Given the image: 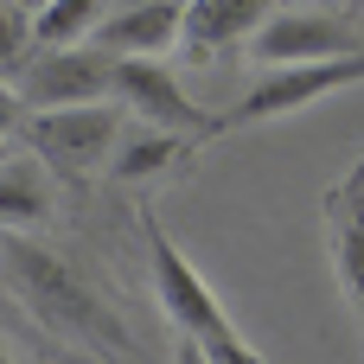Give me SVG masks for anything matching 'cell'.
I'll return each instance as SVG.
<instances>
[{"mask_svg": "<svg viewBox=\"0 0 364 364\" xmlns=\"http://www.w3.org/2000/svg\"><path fill=\"white\" fill-rule=\"evenodd\" d=\"M0 275L13 288V301L64 346H83V352H122L134 358V333L96 301V288L45 243H32L26 230H0Z\"/></svg>", "mask_w": 364, "mask_h": 364, "instance_id": "1", "label": "cell"}, {"mask_svg": "<svg viewBox=\"0 0 364 364\" xmlns=\"http://www.w3.org/2000/svg\"><path fill=\"white\" fill-rule=\"evenodd\" d=\"M141 243H147V269H154V301H160V314L173 320V333H179V352L186 358H256L250 352V339L230 326V314H224V301L211 294V282L192 269V256L160 230V218L154 211H141Z\"/></svg>", "mask_w": 364, "mask_h": 364, "instance_id": "2", "label": "cell"}, {"mask_svg": "<svg viewBox=\"0 0 364 364\" xmlns=\"http://www.w3.org/2000/svg\"><path fill=\"white\" fill-rule=\"evenodd\" d=\"M352 83H364V45H358V51H346V58L269 64V70L237 96V109L218 115V134H230V128H256V122H282V115H301V109L339 96V90H352Z\"/></svg>", "mask_w": 364, "mask_h": 364, "instance_id": "3", "label": "cell"}, {"mask_svg": "<svg viewBox=\"0 0 364 364\" xmlns=\"http://www.w3.org/2000/svg\"><path fill=\"white\" fill-rule=\"evenodd\" d=\"M122 102L115 96H96V102H58V109H26L19 134L26 147L51 166V173H102L115 134H122Z\"/></svg>", "mask_w": 364, "mask_h": 364, "instance_id": "4", "label": "cell"}, {"mask_svg": "<svg viewBox=\"0 0 364 364\" xmlns=\"http://www.w3.org/2000/svg\"><path fill=\"white\" fill-rule=\"evenodd\" d=\"M109 96L122 109H134L147 128H166V134H186V141L218 134V115H205L186 96V83L166 70V58H109Z\"/></svg>", "mask_w": 364, "mask_h": 364, "instance_id": "5", "label": "cell"}, {"mask_svg": "<svg viewBox=\"0 0 364 364\" xmlns=\"http://www.w3.org/2000/svg\"><path fill=\"white\" fill-rule=\"evenodd\" d=\"M26 109H58V102H96L109 96V51L77 38V45H32V58L13 77Z\"/></svg>", "mask_w": 364, "mask_h": 364, "instance_id": "6", "label": "cell"}, {"mask_svg": "<svg viewBox=\"0 0 364 364\" xmlns=\"http://www.w3.org/2000/svg\"><path fill=\"white\" fill-rule=\"evenodd\" d=\"M243 45H250L256 64H307V58H346V51H358L364 32L352 19L326 13V6H282Z\"/></svg>", "mask_w": 364, "mask_h": 364, "instance_id": "7", "label": "cell"}, {"mask_svg": "<svg viewBox=\"0 0 364 364\" xmlns=\"http://www.w3.org/2000/svg\"><path fill=\"white\" fill-rule=\"evenodd\" d=\"M320 230H326V256H333L339 294H346V307L358 314V326H364V160L352 166L346 186L326 192V205H320Z\"/></svg>", "mask_w": 364, "mask_h": 364, "instance_id": "8", "label": "cell"}, {"mask_svg": "<svg viewBox=\"0 0 364 364\" xmlns=\"http://www.w3.org/2000/svg\"><path fill=\"white\" fill-rule=\"evenodd\" d=\"M179 19H186V0H128L96 19L90 45H102L109 58H166L179 51Z\"/></svg>", "mask_w": 364, "mask_h": 364, "instance_id": "9", "label": "cell"}, {"mask_svg": "<svg viewBox=\"0 0 364 364\" xmlns=\"http://www.w3.org/2000/svg\"><path fill=\"white\" fill-rule=\"evenodd\" d=\"M269 13H275V0H186V19H179V51H186V58L230 51V45H243V38H250Z\"/></svg>", "mask_w": 364, "mask_h": 364, "instance_id": "10", "label": "cell"}, {"mask_svg": "<svg viewBox=\"0 0 364 364\" xmlns=\"http://www.w3.org/2000/svg\"><path fill=\"white\" fill-rule=\"evenodd\" d=\"M51 218V166L38 154H0V230H38Z\"/></svg>", "mask_w": 364, "mask_h": 364, "instance_id": "11", "label": "cell"}, {"mask_svg": "<svg viewBox=\"0 0 364 364\" xmlns=\"http://www.w3.org/2000/svg\"><path fill=\"white\" fill-rule=\"evenodd\" d=\"M186 154V134H166V128H141V134H115V147H109V179H122V186H141V179H154V173H166L173 160Z\"/></svg>", "mask_w": 364, "mask_h": 364, "instance_id": "12", "label": "cell"}, {"mask_svg": "<svg viewBox=\"0 0 364 364\" xmlns=\"http://www.w3.org/2000/svg\"><path fill=\"white\" fill-rule=\"evenodd\" d=\"M102 13H109V0H45V6H32V32H38V45H77L96 32Z\"/></svg>", "mask_w": 364, "mask_h": 364, "instance_id": "13", "label": "cell"}, {"mask_svg": "<svg viewBox=\"0 0 364 364\" xmlns=\"http://www.w3.org/2000/svg\"><path fill=\"white\" fill-rule=\"evenodd\" d=\"M32 45H38V32H32V6L0 0V77H6V83H13L19 64L32 58Z\"/></svg>", "mask_w": 364, "mask_h": 364, "instance_id": "14", "label": "cell"}, {"mask_svg": "<svg viewBox=\"0 0 364 364\" xmlns=\"http://www.w3.org/2000/svg\"><path fill=\"white\" fill-rule=\"evenodd\" d=\"M19 122H26V102H19V90L0 77V134H19Z\"/></svg>", "mask_w": 364, "mask_h": 364, "instance_id": "15", "label": "cell"}, {"mask_svg": "<svg viewBox=\"0 0 364 364\" xmlns=\"http://www.w3.org/2000/svg\"><path fill=\"white\" fill-rule=\"evenodd\" d=\"M19 6H45V0H19Z\"/></svg>", "mask_w": 364, "mask_h": 364, "instance_id": "16", "label": "cell"}, {"mask_svg": "<svg viewBox=\"0 0 364 364\" xmlns=\"http://www.w3.org/2000/svg\"><path fill=\"white\" fill-rule=\"evenodd\" d=\"M0 358H6V346H0Z\"/></svg>", "mask_w": 364, "mask_h": 364, "instance_id": "17", "label": "cell"}]
</instances>
